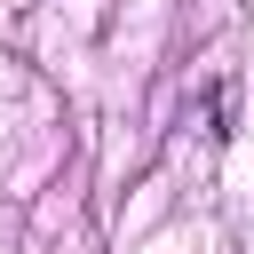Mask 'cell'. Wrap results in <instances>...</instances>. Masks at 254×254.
Masks as SVG:
<instances>
[]
</instances>
